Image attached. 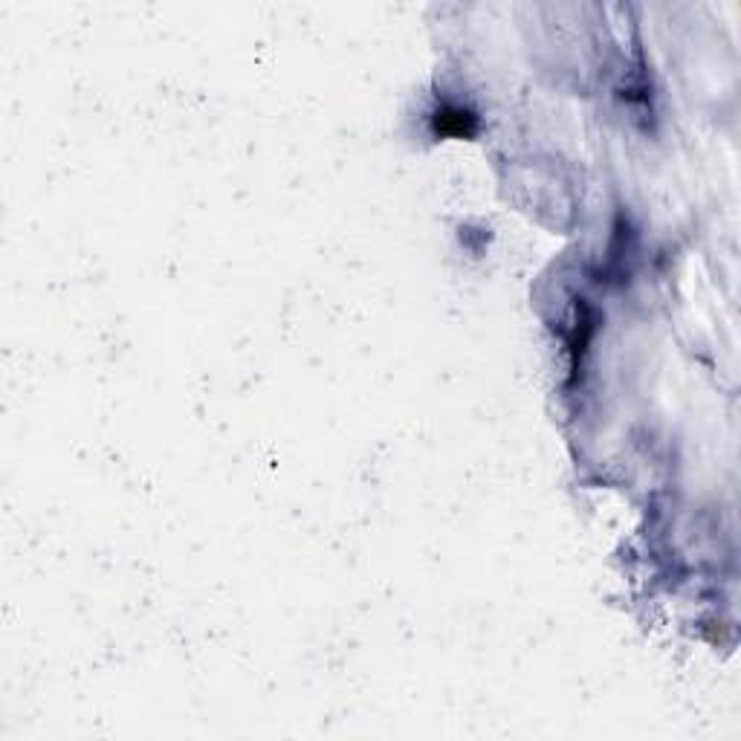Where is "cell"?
Masks as SVG:
<instances>
[{"label": "cell", "mask_w": 741, "mask_h": 741, "mask_svg": "<svg viewBox=\"0 0 741 741\" xmlns=\"http://www.w3.org/2000/svg\"><path fill=\"white\" fill-rule=\"evenodd\" d=\"M432 131H435V137L467 139L478 131V119H475L472 110L455 108V105H443V108L435 110V116H432Z\"/></svg>", "instance_id": "1"}]
</instances>
